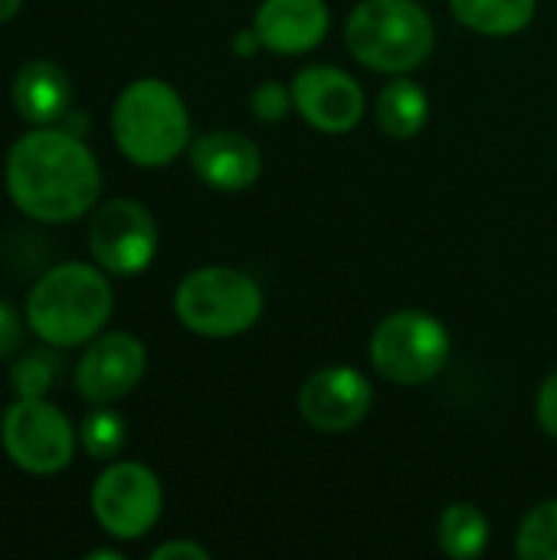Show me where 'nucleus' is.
I'll use <instances>...</instances> for the list:
<instances>
[{
	"mask_svg": "<svg viewBox=\"0 0 557 560\" xmlns=\"http://www.w3.org/2000/svg\"><path fill=\"white\" fill-rule=\"evenodd\" d=\"M56 377H59V361L53 351H26L13 361V371H10V384L16 397H26V400L46 397Z\"/></svg>",
	"mask_w": 557,
	"mask_h": 560,
	"instance_id": "obj_20",
	"label": "nucleus"
},
{
	"mask_svg": "<svg viewBox=\"0 0 557 560\" xmlns=\"http://www.w3.org/2000/svg\"><path fill=\"white\" fill-rule=\"evenodd\" d=\"M453 16L483 36H515L535 20L538 0H450Z\"/></svg>",
	"mask_w": 557,
	"mask_h": 560,
	"instance_id": "obj_17",
	"label": "nucleus"
},
{
	"mask_svg": "<svg viewBox=\"0 0 557 560\" xmlns=\"http://www.w3.org/2000/svg\"><path fill=\"white\" fill-rule=\"evenodd\" d=\"M453 338L446 325L427 312L404 308L387 315L371 335V364L391 384L417 387L450 364Z\"/></svg>",
	"mask_w": 557,
	"mask_h": 560,
	"instance_id": "obj_6",
	"label": "nucleus"
},
{
	"mask_svg": "<svg viewBox=\"0 0 557 560\" xmlns=\"http://www.w3.org/2000/svg\"><path fill=\"white\" fill-rule=\"evenodd\" d=\"M292 105H295V102H292V85H282V82H276V79L259 82V85L253 89V95H250L253 115H256L259 121H269V125L282 121V118L289 115Z\"/></svg>",
	"mask_w": 557,
	"mask_h": 560,
	"instance_id": "obj_22",
	"label": "nucleus"
},
{
	"mask_svg": "<svg viewBox=\"0 0 557 560\" xmlns=\"http://www.w3.org/2000/svg\"><path fill=\"white\" fill-rule=\"evenodd\" d=\"M98 190L95 154L66 128H33L7 151V194L30 220L72 223L92 210Z\"/></svg>",
	"mask_w": 557,
	"mask_h": 560,
	"instance_id": "obj_1",
	"label": "nucleus"
},
{
	"mask_svg": "<svg viewBox=\"0 0 557 560\" xmlns=\"http://www.w3.org/2000/svg\"><path fill=\"white\" fill-rule=\"evenodd\" d=\"M207 548L194 545V541H167L161 548L151 551V560H207Z\"/></svg>",
	"mask_w": 557,
	"mask_h": 560,
	"instance_id": "obj_25",
	"label": "nucleus"
},
{
	"mask_svg": "<svg viewBox=\"0 0 557 560\" xmlns=\"http://www.w3.org/2000/svg\"><path fill=\"white\" fill-rule=\"evenodd\" d=\"M174 312L181 325L200 338H233L259 322L263 289L243 269L204 266L181 279Z\"/></svg>",
	"mask_w": 557,
	"mask_h": 560,
	"instance_id": "obj_5",
	"label": "nucleus"
},
{
	"mask_svg": "<svg viewBox=\"0 0 557 560\" xmlns=\"http://www.w3.org/2000/svg\"><path fill=\"white\" fill-rule=\"evenodd\" d=\"M332 26L325 0H263L253 30L263 49L279 56H302L315 49Z\"/></svg>",
	"mask_w": 557,
	"mask_h": 560,
	"instance_id": "obj_14",
	"label": "nucleus"
},
{
	"mask_svg": "<svg viewBox=\"0 0 557 560\" xmlns=\"http://www.w3.org/2000/svg\"><path fill=\"white\" fill-rule=\"evenodd\" d=\"M79 436L92 459H115L125 450V420L115 410L98 407L82 420Z\"/></svg>",
	"mask_w": 557,
	"mask_h": 560,
	"instance_id": "obj_21",
	"label": "nucleus"
},
{
	"mask_svg": "<svg viewBox=\"0 0 557 560\" xmlns=\"http://www.w3.org/2000/svg\"><path fill=\"white\" fill-rule=\"evenodd\" d=\"M437 541H440V551L450 558H479L489 548V518L483 515V509L469 502H453L443 509L437 522Z\"/></svg>",
	"mask_w": 557,
	"mask_h": 560,
	"instance_id": "obj_18",
	"label": "nucleus"
},
{
	"mask_svg": "<svg viewBox=\"0 0 557 560\" xmlns=\"http://www.w3.org/2000/svg\"><path fill=\"white\" fill-rule=\"evenodd\" d=\"M374 118L387 138L410 141L423 131L430 118V98L414 79L394 75V82H387L374 102Z\"/></svg>",
	"mask_w": 557,
	"mask_h": 560,
	"instance_id": "obj_16",
	"label": "nucleus"
},
{
	"mask_svg": "<svg viewBox=\"0 0 557 560\" xmlns=\"http://www.w3.org/2000/svg\"><path fill=\"white\" fill-rule=\"evenodd\" d=\"M292 102L305 125L325 135H345L364 118V89L338 66H305L292 79Z\"/></svg>",
	"mask_w": 557,
	"mask_h": 560,
	"instance_id": "obj_11",
	"label": "nucleus"
},
{
	"mask_svg": "<svg viewBox=\"0 0 557 560\" xmlns=\"http://www.w3.org/2000/svg\"><path fill=\"white\" fill-rule=\"evenodd\" d=\"M371 381L345 364L315 371L299 390V413L318 433H348L371 413Z\"/></svg>",
	"mask_w": 557,
	"mask_h": 560,
	"instance_id": "obj_10",
	"label": "nucleus"
},
{
	"mask_svg": "<svg viewBox=\"0 0 557 560\" xmlns=\"http://www.w3.org/2000/svg\"><path fill=\"white\" fill-rule=\"evenodd\" d=\"M256 49H263V43H259V36H256V30L250 26V30H240L236 36H233V52H240V56H253Z\"/></svg>",
	"mask_w": 557,
	"mask_h": 560,
	"instance_id": "obj_26",
	"label": "nucleus"
},
{
	"mask_svg": "<svg viewBox=\"0 0 557 560\" xmlns=\"http://www.w3.org/2000/svg\"><path fill=\"white\" fill-rule=\"evenodd\" d=\"M515 555L522 560H557V499L535 505L522 518Z\"/></svg>",
	"mask_w": 557,
	"mask_h": 560,
	"instance_id": "obj_19",
	"label": "nucleus"
},
{
	"mask_svg": "<svg viewBox=\"0 0 557 560\" xmlns=\"http://www.w3.org/2000/svg\"><path fill=\"white\" fill-rule=\"evenodd\" d=\"M437 43L430 13L417 0H361L345 23L348 52L387 75L420 69Z\"/></svg>",
	"mask_w": 557,
	"mask_h": 560,
	"instance_id": "obj_3",
	"label": "nucleus"
},
{
	"mask_svg": "<svg viewBox=\"0 0 557 560\" xmlns=\"http://www.w3.org/2000/svg\"><path fill=\"white\" fill-rule=\"evenodd\" d=\"M112 285L89 262H62L39 276L26 299V325L49 348L92 341L112 318Z\"/></svg>",
	"mask_w": 557,
	"mask_h": 560,
	"instance_id": "obj_2",
	"label": "nucleus"
},
{
	"mask_svg": "<svg viewBox=\"0 0 557 560\" xmlns=\"http://www.w3.org/2000/svg\"><path fill=\"white\" fill-rule=\"evenodd\" d=\"M20 345H23V325H20L16 312L0 299V361L10 358Z\"/></svg>",
	"mask_w": 557,
	"mask_h": 560,
	"instance_id": "obj_24",
	"label": "nucleus"
},
{
	"mask_svg": "<svg viewBox=\"0 0 557 560\" xmlns=\"http://www.w3.org/2000/svg\"><path fill=\"white\" fill-rule=\"evenodd\" d=\"M161 505V482L141 463H112L92 486V515L118 541L144 538L158 525Z\"/></svg>",
	"mask_w": 557,
	"mask_h": 560,
	"instance_id": "obj_8",
	"label": "nucleus"
},
{
	"mask_svg": "<svg viewBox=\"0 0 557 560\" xmlns=\"http://www.w3.org/2000/svg\"><path fill=\"white\" fill-rule=\"evenodd\" d=\"M20 3H23V0H0V23L10 20V16H16Z\"/></svg>",
	"mask_w": 557,
	"mask_h": 560,
	"instance_id": "obj_27",
	"label": "nucleus"
},
{
	"mask_svg": "<svg viewBox=\"0 0 557 560\" xmlns=\"http://www.w3.org/2000/svg\"><path fill=\"white\" fill-rule=\"evenodd\" d=\"M13 105L20 118L36 128L62 121V115L72 105V82L56 62L30 59L13 79Z\"/></svg>",
	"mask_w": 557,
	"mask_h": 560,
	"instance_id": "obj_15",
	"label": "nucleus"
},
{
	"mask_svg": "<svg viewBox=\"0 0 557 560\" xmlns=\"http://www.w3.org/2000/svg\"><path fill=\"white\" fill-rule=\"evenodd\" d=\"M194 174L220 194H240L263 174V151L240 131H207L190 144Z\"/></svg>",
	"mask_w": 557,
	"mask_h": 560,
	"instance_id": "obj_13",
	"label": "nucleus"
},
{
	"mask_svg": "<svg viewBox=\"0 0 557 560\" xmlns=\"http://www.w3.org/2000/svg\"><path fill=\"white\" fill-rule=\"evenodd\" d=\"M85 560H125V558H121L118 551H102V548H98V551H89Z\"/></svg>",
	"mask_w": 557,
	"mask_h": 560,
	"instance_id": "obj_28",
	"label": "nucleus"
},
{
	"mask_svg": "<svg viewBox=\"0 0 557 560\" xmlns=\"http://www.w3.org/2000/svg\"><path fill=\"white\" fill-rule=\"evenodd\" d=\"M89 249L102 272L138 276L151 266L158 253L154 217L138 200H108L89 220Z\"/></svg>",
	"mask_w": 557,
	"mask_h": 560,
	"instance_id": "obj_9",
	"label": "nucleus"
},
{
	"mask_svg": "<svg viewBox=\"0 0 557 560\" xmlns=\"http://www.w3.org/2000/svg\"><path fill=\"white\" fill-rule=\"evenodd\" d=\"M3 450L13 466L33 476H56L72 463L76 453V433L66 413L43 397H20L3 413Z\"/></svg>",
	"mask_w": 557,
	"mask_h": 560,
	"instance_id": "obj_7",
	"label": "nucleus"
},
{
	"mask_svg": "<svg viewBox=\"0 0 557 560\" xmlns=\"http://www.w3.org/2000/svg\"><path fill=\"white\" fill-rule=\"evenodd\" d=\"M144 345L128 331H108L92 338L76 364V390L89 404L121 400L144 377Z\"/></svg>",
	"mask_w": 557,
	"mask_h": 560,
	"instance_id": "obj_12",
	"label": "nucleus"
},
{
	"mask_svg": "<svg viewBox=\"0 0 557 560\" xmlns=\"http://www.w3.org/2000/svg\"><path fill=\"white\" fill-rule=\"evenodd\" d=\"M535 413H538V427H542L548 436H555L557 440V371H552L548 381L542 384Z\"/></svg>",
	"mask_w": 557,
	"mask_h": 560,
	"instance_id": "obj_23",
	"label": "nucleus"
},
{
	"mask_svg": "<svg viewBox=\"0 0 557 560\" xmlns=\"http://www.w3.org/2000/svg\"><path fill=\"white\" fill-rule=\"evenodd\" d=\"M112 135L131 164L164 167L190 141L187 105L164 79H138L121 89L112 108Z\"/></svg>",
	"mask_w": 557,
	"mask_h": 560,
	"instance_id": "obj_4",
	"label": "nucleus"
}]
</instances>
